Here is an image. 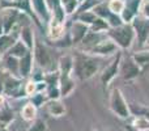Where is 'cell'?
Here are the masks:
<instances>
[{"instance_id": "1", "label": "cell", "mask_w": 149, "mask_h": 131, "mask_svg": "<svg viewBox=\"0 0 149 131\" xmlns=\"http://www.w3.org/2000/svg\"><path fill=\"white\" fill-rule=\"evenodd\" d=\"M74 57V67L73 76H76L80 81H86L92 79L100 71V60L97 57L81 53L73 55Z\"/></svg>"}, {"instance_id": "2", "label": "cell", "mask_w": 149, "mask_h": 131, "mask_svg": "<svg viewBox=\"0 0 149 131\" xmlns=\"http://www.w3.org/2000/svg\"><path fill=\"white\" fill-rule=\"evenodd\" d=\"M107 37L111 38L119 47V50H130L136 41V33L132 24H122L120 26L111 28L107 30Z\"/></svg>"}, {"instance_id": "3", "label": "cell", "mask_w": 149, "mask_h": 131, "mask_svg": "<svg viewBox=\"0 0 149 131\" xmlns=\"http://www.w3.org/2000/svg\"><path fill=\"white\" fill-rule=\"evenodd\" d=\"M109 109L114 116H116L120 119H127L131 117V111H130V104L124 98L123 92L120 88H113L109 95Z\"/></svg>"}, {"instance_id": "4", "label": "cell", "mask_w": 149, "mask_h": 131, "mask_svg": "<svg viewBox=\"0 0 149 131\" xmlns=\"http://www.w3.org/2000/svg\"><path fill=\"white\" fill-rule=\"evenodd\" d=\"M33 58H34V64L39 68H42L45 72H51L58 69V67L54 66V59L50 53L49 47L45 43L39 41H36V45L33 47Z\"/></svg>"}, {"instance_id": "5", "label": "cell", "mask_w": 149, "mask_h": 131, "mask_svg": "<svg viewBox=\"0 0 149 131\" xmlns=\"http://www.w3.org/2000/svg\"><path fill=\"white\" fill-rule=\"evenodd\" d=\"M3 95L5 97L13 98V100H20L26 97L25 90H24V79L15 75L9 74L4 69V87H3Z\"/></svg>"}, {"instance_id": "6", "label": "cell", "mask_w": 149, "mask_h": 131, "mask_svg": "<svg viewBox=\"0 0 149 131\" xmlns=\"http://www.w3.org/2000/svg\"><path fill=\"white\" fill-rule=\"evenodd\" d=\"M122 58H123V53L119 50V51L114 55L113 60L102 69V72H101V75H100V80H101V84L105 88H107L109 85L115 80V77L119 75Z\"/></svg>"}, {"instance_id": "7", "label": "cell", "mask_w": 149, "mask_h": 131, "mask_svg": "<svg viewBox=\"0 0 149 131\" xmlns=\"http://www.w3.org/2000/svg\"><path fill=\"white\" fill-rule=\"evenodd\" d=\"M119 51V47L116 46V43L111 38H109L106 34L105 38H102L97 45L89 49L85 54L93 55V57H111L115 55Z\"/></svg>"}, {"instance_id": "8", "label": "cell", "mask_w": 149, "mask_h": 131, "mask_svg": "<svg viewBox=\"0 0 149 131\" xmlns=\"http://www.w3.org/2000/svg\"><path fill=\"white\" fill-rule=\"evenodd\" d=\"M143 69L141 67L137 64L134 60V58L127 57V58H122L120 62V69H119V75L122 76V79L126 80V81H131V80H135L136 77H139L141 75Z\"/></svg>"}, {"instance_id": "9", "label": "cell", "mask_w": 149, "mask_h": 131, "mask_svg": "<svg viewBox=\"0 0 149 131\" xmlns=\"http://www.w3.org/2000/svg\"><path fill=\"white\" fill-rule=\"evenodd\" d=\"M4 11V15L3 18L0 21L3 26V30L4 33H10V32H15L20 28V20L22 16H25L24 13H21L17 9H12V8H8V9H3Z\"/></svg>"}, {"instance_id": "10", "label": "cell", "mask_w": 149, "mask_h": 131, "mask_svg": "<svg viewBox=\"0 0 149 131\" xmlns=\"http://www.w3.org/2000/svg\"><path fill=\"white\" fill-rule=\"evenodd\" d=\"M131 24L135 29V33H136V41L139 42V46L144 47L145 41L149 36V20L137 15Z\"/></svg>"}, {"instance_id": "11", "label": "cell", "mask_w": 149, "mask_h": 131, "mask_svg": "<svg viewBox=\"0 0 149 131\" xmlns=\"http://www.w3.org/2000/svg\"><path fill=\"white\" fill-rule=\"evenodd\" d=\"M68 32H70V36H71V39H72L73 46L77 47L82 42V39L86 37V34L90 32V26L81 22V21H79V20H73L70 29H68Z\"/></svg>"}, {"instance_id": "12", "label": "cell", "mask_w": 149, "mask_h": 131, "mask_svg": "<svg viewBox=\"0 0 149 131\" xmlns=\"http://www.w3.org/2000/svg\"><path fill=\"white\" fill-rule=\"evenodd\" d=\"M67 26L65 24L58 22V21L50 18V21L47 22V32H46V37L47 41H58V39L63 38L67 33Z\"/></svg>"}, {"instance_id": "13", "label": "cell", "mask_w": 149, "mask_h": 131, "mask_svg": "<svg viewBox=\"0 0 149 131\" xmlns=\"http://www.w3.org/2000/svg\"><path fill=\"white\" fill-rule=\"evenodd\" d=\"M34 69V58L33 51H29L25 57L18 59V75L21 79L26 80L30 77L31 72Z\"/></svg>"}, {"instance_id": "14", "label": "cell", "mask_w": 149, "mask_h": 131, "mask_svg": "<svg viewBox=\"0 0 149 131\" xmlns=\"http://www.w3.org/2000/svg\"><path fill=\"white\" fill-rule=\"evenodd\" d=\"M45 110L52 118H60L67 113V108L60 98L59 100H47V102L45 104Z\"/></svg>"}, {"instance_id": "15", "label": "cell", "mask_w": 149, "mask_h": 131, "mask_svg": "<svg viewBox=\"0 0 149 131\" xmlns=\"http://www.w3.org/2000/svg\"><path fill=\"white\" fill-rule=\"evenodd\" d=\"M31 7H33L37 17L41 20V22L47 25V22L51 18V12L47 7L46 0H31Z\"/></svg>"}, {"instance_id": "16", "label": "cell", "mask_w": 149, "mask_h": 131, "mask_svg": "<svg viewBox=\"0 0 149 131\" xmlns=\"http://www.w3.org/2000/svg\"><path fill=\"white\" fill-rule=\"evenodd\" d=\"M59 88H60V93H62V98L72 95L73 90L76 89V80H74L73 75H60Z\"/></svg>"}, {"instance_id": "17", "label": "cell", "mask_w": 149, "mask_h": 131, "mask_svg": "<svg viewBox=\"0 0 149 131\" xmlns=\"http://www.w3.org/2000/svg\"><path fill=\"white\" fill-rule=\"evenodd\" d=\"M18 39L22 41L28 46L29 50H33L36 45V36H34V29L30 25H22L18 28Z\"/></svg>"}, {"instance_id": "18", "label": "cell", "mask_w": 149, "mask_h": 131, "mask_svg": "<svg viewBox=\"0 0 149 131\" xmlns=\"http://www.w3.org/2000/svg\"><path fill=\"white\" fill-rule=\"evenodd\" d=\"M18 41V29L10 33H3L0 36V55H4L8 53V50Z\"/></svg>"}, {"instance_id": "19", "label": "cell", "mask_w": 149, "mask_h": 131, "mask_svg": "<svg viewBox=\"0 0 149 131\" xmlns=\"http://www.w3.org/2000/svg\"><path fill=\"white\" fill-rule=\"evenodd\" d=\"M74 57L72 54H64L58 60V71L60 75H73Z\"/></svg>"}, {"instance_id": "20", "label": "cell", "mask_w": 149, "mask_h": 131, "mask_svg": "<svg viewBox=\"0 0 149 131\" xmlns=\"http://www.w3.org/2000/svg\"><path fill=\"white\" fill-rule=\"evenodd\" d=\"M3 68L9 74L20 77V75H18V58L12 57L9 54H4L3 55Z\"/></svg>"}, {"instance_id": "21", "label": "cell", "mask_w": 149, "mask_h": 131, "mask_svg": "<svg viewBox=\"0 0 149 131\" xmlns=\"http://www.w3.org/2000/svg\"><path fill=\"white\" fill-rule=\"evenodd\" d=\"M13 121H15V111L8 104H5L0 108V126L8 127Z\"/></svg>"}, {"instance_id": "22", "label": "cell", "mask_w": 149, "mask_h": 131, "mask_svg": "<svg viewBox=\"0 0 149 131\" xmlns=\"http://www.w3.org/2000/svg\"><path fill=\"white\" fill-rule=\"evenodd\" d=\"M37 116H38V109H37L30 101L26 102L25 105L22 106V109H21V118L26 122H33L34 119L37 118Z\"/></svg>"}, {"instance_id": "23", "label": "cell", "mask_w": 149, "mask_h": 131, "mask_svg": "<svg viewBox=\"0 0 149 131\" xmlns=\"http://www.w3.org/2000/svg\"><path fill=\"white\" fill-rule=\"evenodd\" d=\"M29 51H31V50H29L28 46H26L22 41H20V39H18V41L16 42V43L13 45L9 50H8L7 54H9V55H12V57H16V58H18V59H20V58L25 57Z\"/></svg>"}, {"instance_id": "24", "label": "cell", "mask_w": 149, "mask_h": 131, "mask_svg": "<svg viewBox=\"0 0 149 131\" xmlns=\"http://www.w3.org/2000/svg\"><path fill=\"white\" fill-rule=\"evenodd\" d=\"M127 121L137 131H149V117H134L131 116Z\"/></svg>"}, {"instance_id": "25", "label": "cell", "mask_w": 149, "mask_h": 131, "mask_svg": "<svg viewBox=\"0 0 149 131\" xmlns=\"http://www.w3.org/2000/svg\"><path fill=\"white\" fill-rule=\"evenodd\" d=\"M134 60L141 67L143 71L149 68V50H144V51H136L132 54Z\"/></svg>"}, {"instance_id": "26", "label": "cell", "mask_w": 149, "mask_h": 131, "mask_svg": "<svg viewBox=\"0 0 149 131\" xmlns=\"http://www.w3.org/2000/svg\"><path fill=\"white\" fill-rule=\"evenodd\" d=\"M92 11L95 13V16H97V17L102 18V20H105V21L107 20L109 16L111 15V11L109 9V7H107V1H105V0L100 1Z\"/></svg>"}, {"instance_id": "27", "label": "cell", "mask_w": 149, "mask_h": 131, "mask_svg": "<svg viewBox=\"0 0 149 131\" xmlns=\"http://www.w3.org/2000/svg\"><path fill=\"white\" fill-rule=\"evenodd\" d=\"M97 16L93 11H84V12H80V13H76V18L74 20H79L81 22L86 24V25H92L95 20H97Z\"/></svg>"}, {"instance_id": "28", "label": "cell", "mask_w": 149, "mask_h": 131, "mask_svg": "<svg viewBox=\"0 0 149 131\" xmlns=\"http://www.w3.org/2000/svg\"><path fill=\"white\" fill-rule=\"evenodd\" d=\"M60 4L64 8L67 16H72V15H76L80 3L79 0H60Z\"/></svg>"}, {"instance_id": "29", "label": "cell", "mask_w": 149, "mask_h": 131, "mask_svg": "<svg viewBox=\"0 0 149 131\" xmlns=\"http://www.w3.org/2000/svg\"><path fill=\"white\" fill-rule=\"evenodd\" d=\"M130 111L134 117H149V109L141 104H130Z\"/></svg>"}, {"instance_id": "30", "label": "cell", "mask_w": 149, "mask_h": 131, "mask_svg": "<svg viewBox=\"0 0 149 131\" xmlns=\"http://www.w3.org/2000/svg\"><path fill=\"white\" fill-rule=\"evenodd\" d=\"M29 98H30V102L33 104L37 109L45 106V104H46L47 100H49V98H47L46 92H37V93H34L33 96H30Z\"/></svg>"}, {"instance_id": "31", "label": "cell", "mask_w": 149, "mask_h": 131, "mask_svg": "<svg viewBox=\"0 0 149 131\" xmlns=\"http://www.w3.org/2000/svg\"><path fill=\"white\" fill-rule=\"evenodd\" d=\"M107 7L115 15H120L126 7V0H107Z\"/></svg>"}, {"instance_id": "32", "label": "cell", "mask_w": 149, "mask_h": 131, "mask_svg": "<svg viewBox=\"0 0 149 131\" xmlns=\"http://www.w3.org/2000/svg\"><path fill=\"white\" fill-rule=\"evenodd\" d=\"M109 29L110 28H109L107 22L100 17L90 25V32H95V33H107Z\"/></svg>"}, {"instance_id": "33", "label": "cell", "mask_w": 149, "mask_h": 131, "mask_svg": "<svg viewBox=\"0 0 149 131\" xmlns=\"http://www.w3.org/2000/svg\"><path fill=\"white\" fill-rule=\"evenodd\" d=\"M26 131H47V123L45 119L37 117L33 122H30V126Z\"/></svg>"}, {"instance_id": "34", "label": "cell", "mask_w": 149, "mask_h": 131, "mask_svg": "<svg viewBox=\"0 0 149 131\" xmlns=\"http://www.w3.org/2000/svg\"><path fill=\"white\" fill-rule=\"evenodd\" d=\"M24 90H25L26 97H30L34 93H37V83L34 80H31L30 77L26 79V81H24Z\"/></svg>"}, {"instance_id": "35", "label": "cell", "mask_w": 149, "mask_h": 131, "mask_svg": "<svg viewBox=\"0 0 149 131\" xmlns=\"http://www.w3.org/2000/svg\"><path fill=\"white\" fill-rule=\"evenodd\" d=\"M46 95L49 100H59V98H62L59 85H50V87H47Z\"/></svg>"}, {"instance_id": "36", "label": "cell", "mask_w": 149, "mask_h": 131, "mask_svg": "<svg viewBox=\"0 0 149 131\" xmlns=\"http://www.w3.org/2000/svg\"><path fill=\"white\" fill-rule=\"evenodd\" d=\"M106 22H107V25L110 29L116 28V26H120L122 24H124L123 20H122V17H120V15H115V13H113V12H111V15L109 16V18L106 20Z\"/></svg>"}, {"instance_id": "37", "label": "cell", "mask_w": 149, "mask_h": 131, "mask_svg": "<svg viewBox=\"0 0 149 131\" xmlns=\"http://www.w3.org/2000/svg\"><path fill=\"white\" fill-rule=\"evenodd\" d=\"M140 4H141V0H126V8L132 11L135 15H139Z\"/></svg>"}, {"instance_id": "38", "label": "cell", "mask_w": 149, "mask_h": 131, "mask_svg": "<svg viewBox=\"0 0 149 131\" xmlns=\"http://www.w3.org/2000/svg\"><path fill=\"white\" fill-rule=\"evenodd\" d=\"M139 16L149 20V0H141V4L139 8Z\"/></svg>"}, {"instance_id": "39", "label": "cell", "mask_w": 149, "mask_h": 131, "mask_svg": "<svg viewBox=\"0 0 149 131\" xmlns=\"http://www.w3.org/2000/svg\"><path fill=\"white\" fill-rule=\"evenodd\" d=\"M46 3H47V7H49V9H50V12L51 11H54V9H56L58 7H60V0H46Z\"/></svg>"}, {"instance_id": "40", "label": "cell", "mask_w": 149, "mask_h": 131, "mask_svg": "<svg viewBox=\"0 0 149 131\" xmlns=\"http://www.w3.org/2000/svg\"><path fill=\"white\" fill-rule=\"evenodd\" d=\"M5 104H7V101H5V96L1 93V95H0V108H1V106H4Z\"/></svg>"}, {"instance_id": "41", "label": "cell", "mask_w": 149, "mask_h": 131, "mask_svg": "<svg viewBox=\"0 0 149 131\" xmlns=\"http://www.w3.org/2000/svg\"><path fill=\"white\" fill-rule=\"evenodd\" d=\"M0 131H9V129L5 126H0Z\"/></svg>"}, {"instance_id": "42", "label": "cell", "mask_w": 149, "mask_h": 131, "mask_svg": "<svg viewBox=\"0 0 149 131\" xmlns=\"http://www.w3.org/2000/svg\"><path fill=\"white\" fill-rule=\"evenodd\" d=\"M144 47H149V36H148L147 41H145V45H144Z\"/></svg>"}, {"instance_id": "43", "label": "cell", "mask_w": 149, "mask_h": 131, "mask_svg": "<svg viewBox=\"0 0 149 131\" xmlns=\"http://www.w3.org/2000/svg\"><path fill=\"white\" fill-rule=\"evenodd\" d=\"M3 68V57L1 55H0V69Z\"/></svg>"}, {"instance_id": "44", "label": "cell", "mask_w": 149, "mask_h": 131, "mask_svg": "<svg viewBox=\"0 0 149 131\" xmlns=\"http://www.w3.org/2000/svg\"><path fill=\"white\" fill-rule=\"evenodd\" d=\"M4 33V30H3V26H1V24H0V36Z\"/></svg>"}, {"instance_id": "45", "label": "cell", "mask_w": 149, "mask_h": 131, "mask_svg": "<svg viewBox=\"0 0 149 131\" xmlns=\"http://www.w3.org/2000/svg\"><path fill=\"white\" fill-rule=\"evenodd\" d=\"M90 131H103V130H100V129H93V130H90Z\"/></svg>"}, {"instance_id": "46", "label": "cell", "mask_w": 149, "mask_h": 131, "mask_svg": "<svg viewBox=\"0 0 149 131\" xmlns=\"http://www.w3.org/2000/svg\"><path fill=\"white\" fill-rule=\"evenodd\" d=\"M82 1H84V0H79V3H80V4H81V3H82Z\"/></svg>"}, {"instance_id": "47", "label": "cell", "mask_w": 149, "mask_h": 131, "mask_svg": "<svg viewBox=\"0 0 149 131\" xmlns=\"http://www.w3.org/2000/svg\"><path fill=\"white\" fill-rule=\"evenodd\" d=\"M12 1H18V0H12Z\"/></svg>"}, {"instance_id": "48", "label": "cell", "mask_w": 149, "mask_h": 131, "mask_svg": "<svg viewBox=\"0 0 149 131\" xmlns=\"http://www.w3.org/2000/svg\"><path fill=\"white\" fill-rule=\"evenodd\" d=\"M0 4H1V0H0Z\"/></svg>"}]
</instances>
